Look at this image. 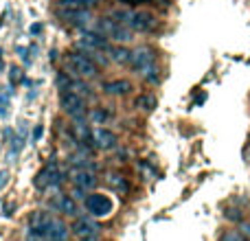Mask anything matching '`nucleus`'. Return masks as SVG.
I'll return each instance as SVG.
<instances>
[{
  "mask_svg": "<svg viewBox=\"0 0 250 241\" xmlns=\"http://www.w3.org/2000/svg\"><path fill=\"white\" fill-rule=\"evenodd\" d=\"M129 90H132V83H129L127 79H112V81L104 83V92L105 95H112V97L127 95Z\"/></svg>",
  "mask_w": 250,
  "mask_h": 241,
  "instance_id": "14",
  "label": "nucleus"
},
{
  "mask_svg": "<svg viewBox=\"0 0 250 241\" xmlns=\"http://www.w3.org/2000/svg\"><path fill=\"white\" fill-rule=\"evenodd\" d=\"M0 68H2V51H0Z\"/></svg>",
  "mask_w": 250,
  "mask_h": 241,
  "instance_id": "25",
  "label": "nucleus"
},
{
  "mask_svg": "<svg viewBox=\"0 0 250 241\" xmlns=\"http://www.w3.org/2000/svg\"><path fill=\"white\" fill-rule=\"evenodd\" d=\"M136 108H141V110H145V112H149V110H154L156 108V97H151V95H141V97H136Z\"/></svg>",
  "mask_w": 250,
  "mask_h": 241,
  "instance_id": "18",
  "label": "nucleus"
},
{
  "mask_svg": "<svg viewBox=\"0 0 250 241\" xmlns=\"http://www.w3.org/2000/svg\"><path fill=\"white\" fill-rule=\"evenodd\" d=\"M62 182V173H60V169L55 167V164H48V167H44L42 171L35 176V180H33V184L38 186L40 191H46V189H55L57 184Z\"/></svg>",
  "mask_w": 250,
  "mask_h": 241,
  "instance_id": "9",
  "label": "nucleus"
},
{
  "mask_svg": "<svg viewBox=\"0 0 250 241\" xmlns=\"http://www.w3.org/2000/svg\"><path fill=\"white\" fill-rule=\"evenodd\" d=\"M246 154H248V160H250V145H248V151H246Z\"/></svg>",
  "mask_w": 250,
  "mask_h": 241,
  "instance_id": "26",
  "label": "nucleus"
},
{
  "mask_svg": "<svg viewBox=\"0 0 250 241\" xmlns=\"http://www.w3.org/2000/svg\"><path fill=\"white\" fill-rule=\"evenodd\" d=\"M222 241H246V239H244V235L237 233V230H229V233L222 237Z\"/></svg>",
  "mask_w": 250,
  "mask_h": 241,
  "instance_id": "21",
  "label": "nucleus"
},
{
  "mask_svg": "<svg viewBox=\"0 0 250 241\" xmlns=\"http://www.w3.org/2000/svg\"><path fill=\"white\" fill-rule=\"evenodd\" d=\"M121 2H127V4H134V2H141V0H121Z\"/></svg>",
  "mask_w": 250,
  "mask_h": 241,
  "instance_id": "24",
  "label": "nucleus"
},
{
  "mask_svg": "<svg viewBox=\"0 0 250 241\" xmlns=\"http://www.w3.org/2000/svg\"><path fill=\"white\" fill-rule=\"evenodd\" d=\"M92 142H95L99 149L108 151V149H114V147H117L119 138H117V134H114L112 129H108V127H97L95 132H92Z\"/></svg>",
  "mask_w": 250,
  "mask_h": 241,
  "instance_id": "12",
  "label": "nucleus"
},
{
  "mask_svg": "<svg viewBox=\"0 0 250 241\" xmlns=\"http://www.w3.org/2000/svg\"><path fill=\"white\" fill-rule=\"evenodd\" d=\"M110 119V114L108 112H105V110H99V108H97L95 110V112H92V120H95V123H105V120H108Z\"/></svg>",
  "mask_w": 250,
  "mask_h": 241,
  "instance_id": "20",
  "label": "nucleus"
},
{
  "mask_svg": "<svg viewBox=\"0 0 250 241\" xmlns=\"http://www.w3.org/2000/svg\"><path fill=\"white\" fill-rule=\"evenodd\" d=\"M83 208L90 213L92 217H108L114 211V202L110 195L104 193H88L83 198Z\"/></svg>",
  "mask_w": 250,
  "mask_h": 241,
  "instance_id": "5",
  "label": "nucleus"
},
{
  "mask_svg": "<svg viewBox=\"0 0 250 241\" xmlns=\"http://www.w3.org/2000/svg\"><path fill=\"white\" fill-rule=\"evenodd\" d=\"M112 18L117 22H121V24H125L127 29L141 31V33L156 29V18L147 11H127V9H123V11H114Z\"/></svg>",
  "mask_w": 250,
  "mask_h": 241,
  "instance_id": "2",
  "label": "nucleus"
},
{
  "mask_svg": "<svg viewBox=\"0 0 250 241\" xmlns=\"http://www.w3.org/2000/svg\"><path fill=\"white\" fill-rule=\"evenodd\" d=\"M60 103H62V110H64L70 119L77 120V123H82V120L86 119V103H83V99L77 95V92L66 88V90L60 95Z\"/></svg>",
  "mask_w": 250,
  "mask_h": 241,
  "instance_id": "4",
  "label": "nucleus"
},
{
  "mask_svg": "<svg viewBox=\"0 0 250 241\" xmlns=\"http://www.w3.org/2000/svg\"><path fill=\"white\" fill-rule=\"evenodd\" d=\"M154 61H156L154 51L147 46H141V48H136V51H132V57H129V66L141 75H145L149 68H154L156 66Z\"/></svg>",
  "mask_w": 250,
  "mask_h": 241,
  "instance_id": "8",
  "label": "nucleus"
},
{
  "mask_svg": "<svg viewBox=\"0 0 250 241\" xmlns=\"http://www.w3.org/2000/svg\"><path fill=\"white\" fill-rule=\"evenodd\" d=\"M62 7H82V9H92L99 4V0H57Z\"/></svg>",
  "mask_w": 250,
  "mask_h": 241,
  "instance_id": "17",
  "label": "nucleus"
},
{
  "mask_svg": "<svg viewBox=\"0 0 250 241\" xmlns=\"http://www.w3.org/2000/svg\"><path fill=\"white\" fill-rule=\"evenodd\" d=\"M244 235H246V237H250V226H248V224L244 226Z\"/></svg>",
  "mask_w": 250,
  "mask_h": 241,
  "instance_id": "23",
  "label": "nucleus"
},
{
  "mask_svg": "<svg viewBox=\"0 0 250 241\" xmlns=\"http://www.w3.org/2000/svg\"><path fill=\"white\" fill-rule=\"evenodd\" d=\"M108 182H110V184H112L117 191H121V193H125V191H127V182H125L121 176H110Z\"/></svg>",
  "mask_w": 250,
  "mask_h": 241,
  "instance_id": "19",
  "label": "nucleus"
},
{
  "mask_svg": "<svg viewBox=\"0 0 250 241\" xmlns=\"http://www.w3.org/2000/svg\"><path fill=\"white\" fill-rule=\"evenodd\" d=\"M99 33H104L108 40H117V42H127V40H132V31L125 24H121V22H117L114 18H101Z\"/></svg>",
  "mask_w": 250,
  "mask_h": 241,
  "instance_id": "6",
  "label": "nucleus"
},
{
  "mask_svg": "<svg viewBox=\"0 0 250 241\" xmlns=\"http://www.w3.org/2000/svg\"><path fill=\"white\" fill-rule=\"evenodd\" d=\"M22 79V70L20 68H11V81L16 83V81H20Z\"/></svg>",
  "mask_w": 250,
  "mask_h": 241,
  "instance_id": "22",
  "label": "nucleus"
},
{
  "mask_svg": "<svg viewBox=\"0 0 250 241\" xmlns=\"http://www.w3.org/2000/svg\"><path fill=\"white\" fill-rule=\"evenodd\" d=\"M57 16L64 22L75 24V26H86L88 22H90V11L82 9V7H62L60 11H57Z\"/></svg>",
  "mask_w": 250,
  "mask_h": 241,
  "instance_id": "10",
  "label": "nucleus"
},
{
  "mask_svg": "<svg viewBox=\"0 0 250 241\" xmlns=\"http://www.w3.org/2000/svg\"><path fill=\"white\" fill-rule=\"evenodd\" d=\"M110 55L117 64H129V57H132V51H127L125 46H110Z\"/></svg>",
  "mask_w": 250,
  "mask_h": 241,
  "instance_id": "15",
  "label": "nucleus"
},
{
  "mask_svg": "<svg viewBox=\"0 0 250 241\" xmlns=\"http://www.w3.org/2000/svg\"><path fill=\"white\" fill-rule=\"evenodd\" d=\"M73 182L77 184V189H83V191L95 189V184H97L95 169H92V167L86 169V164H83L82 169H75V171H73Z\"/></svg>",
  "mask_w": 250,
  "mask_h": 241,
  "instance_id": "13",
  "label": "nucleus"
},
{
  "mask_svg": "<svg viewBox=\"0 0 250 241\" xmlns=\"http://www.w3.org/2000/svg\"><path fill=\"white\" fill-rule=\"evenodd\" d=\"M57 208H60L62 213H66V215H75L77 213V206H75V202L68 198V195H62V198H57Z\"/></svg>",
  "mask_w": 250,
  "mask_h": 241,
  "instance_id": "16",
  "label": "nucleus"
},
{
  "mask_svg": "<svg viewBox=\"0 0 250 241\" xmlns=\"http://www.w3.org/2000/svg\"><path fill=\"white\" fill-rule=\"evenodd\" d=\"M79 44L86 48V53H92V51H99V53L110 51V42H108V38H105L104 33H92V31H88V33L82 35Z\"/></svg>",
  "mask_w": 250,
  "mask_h": 241,
  "instance_id": "11",
  "label": "nucleus"
},
{
  "mask_svg": "<svg viewBox=\"0 0 250 241\" xmlns=\"http://www.w3.org/2000/svg\"><path fill=\"white\" fill-rule=\"evenodd\" d=\"M66 64H68L70 73H75L77 77L92 79V77L99 75V64H97L88 53H70L68 60H66Z\"/></svg>",
  "mask_w": 250,
  "mask_h": 241,
  "instance_id": "3",
  "label": "nucleus"
},
{
  "mask_svg": "<svg viewBox=\"0 0 250 241\" xmlns=\"http://www.w3.org/2000/svg\"><path fill=\"white\" fill-rule=\"evenodd\" d=\"M70 230L75 233V237H79L82 241H97L101 235V226L97 221H92L90 217H77Z\"/></svg>",
  "mask_w": 250,
  "mask_h": 241,
  "instance_id": "7",
  "label": "nucleus"
},
{
  "mask_svg": "<svg viewBox=\"0 0 250 241\" xmlns=\"http://www.w3.org/2000/svg\"><path fill=\"white\" fill-rule=\"evenodd\" d=\"M68 226L53 217L51 213L35 211L29 215L26 241H68Z\"/></svg>",
  "mask_w": 250,
  "mask_h": 241,
  "instance_id": "1",
  "label": "nucleus"
}]
</instances>
